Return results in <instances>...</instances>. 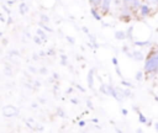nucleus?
<instances>
[{
  "mask_svg": "<svg viewBox=\"0 0 158 133\" xmlns=\"http://www.w3.org/2000/svg\"><path fill=\"white\" fill-rule=\"evenodd\" d=\"M158 71V48L151 49L144 60V73L154 74Z\"/></svg>",
  "mask_w": 158,
  "mask_h": 133,
  "instance_id": "f257e3e1",
  "label": "nucleus"
},
{
  "mask_svg": "<svg viewBox=\"0 0 158 133\" xmlns=\"http://www.w3.org/2000/svg\"><path fill=\"white\" fill-rule=\"evenodd\" d=\"M111 2H112V0H102V1H101V5H100L99 10L101 11V14H102V15L109 14V11H110V6H111Z\"/></svg>",
  "mask_w": 158,
  "mask_h": 133,
  "instance_id": "f03ea898",
  "label": "nucleus"
},
{
  "mask_svg": "<svg viewBox=\"0 0 158 133\" xmlns=\"http://www.w3.org/2000/svg\"><path fill=\"white\" fill-rule=\"evenodd\" d=\"M123 4L126 6H128L131 10H137L142 5L141 4V0H123Z\"/></svg>",
  "mask_w": 158,
  "mask_h": 133,
  "instance_id": "7ed1b4c3",
  "label": "nucleus"
},
{
  "mask_svg": "<svg viewBox=\"0 0 158 133\" xmlns=\"http://www.w3.org/2000/svg\"><path fill=\"white\" fill-rule=\"evenodd\" d=\"M2 113L5 117H12V116L17 115V110L14 106H5L2 108Z\"/></svg>",
  "mask_w": 158,
  "mask_h": 133,
  "instance_id": "20e7f679",
  "label": "nucleus"
},
{
  "mask_svg": "<svg viewBox=\"0 0 158 133\" xmlns=\"http://www.w3.org/2000/svg\"><path fill=\"white\" fill-rule=\"evenodd\" d=\"M138 11H139V15H141L142 17H147V16L151 14V7H149L147 4H142V5L139 6Z\"/></svg>",
  "mask_w": 158,
  "mask_h": 133,
  "instance_id": "39448f33",
  "label": "nucleus"
},
{
  "mask_svg": "<svg viewBox=\"0 0 158 133\" xmlns=\"http://www.w3.org/2000/svg\"><path fill=\"white\" fill-rule=\"evenodd\" d=\"M133 60H137V62H139V60H143L144 59V55H143V53L142 52H139V50H133L132 53H130L128 54Z\"/></svg>",
  "mask_w": 158,
  "mask_h": 133,
  "instance_id": "423d86ee",
  "label": "nucleus"
},
{
  "mask_svg": "<svg viewBox=\"0 0 158 133\" xmlns=\"http://www.w3.org/2000/svg\"><path fill=\"white\" fill-rule=\"evenodd\" d=\"M88 85L90 89H93L94 86V69H90L89 70V74H88Z\"/></svg>",
  "mask_w": 158,
  "mask_h": 133,
  "instance_id": "0eeeda50",
  "label": "nucleus"
},
{
  "mask_svg": "<svg viewBox=\"0 0 158 133\" xmlns=\"http://www.w3.org/2000/svg\"><path fill=\"white\" fill-rule=\"evenodd\" d=\"M90 12H91V15L94 16V18H95V20H98V21H100V20H101V15L99 14V9H98V7H91Z\"/></svg>",
  "mask_w": 158,
  "mask_h": 133,
  "instance_id": "6e6552de",
  "label": "nucleus"
},
{
  "mask_svg": "<svg viewBox=\"0 0 158 133\" xmlns=\"http://www.w3.org/2000/svg\"><path fill=\"white\" fill-rule=\"evenodd\" d=\"M115 38L116 39H125V38H127V32H125V31H116L115 32Z\"/></svg>",
  "mask_w": 158,
  "mask_h": 133,
  "instance_id": "1a4fd4ad",
  "label": "nucleus"
},
{
  "mask_svg": "<svg viewBox=\"0 0 158 133\" xmlns=\"http://www.w3.org/2000/svg\"><path fill=\"white\" fill-rule=\"evenodd\" d=\"M135 110H136L137 113H138V119H139V122H141V123H148V119L144 117V115H143L142 112H139L137 108H135Z\"/></svg>",
  "mask_w": 158,
  "mask_h": 133,
  "instance_id": "9d476101",
  "label": "nucleus"
},
{
  "mask_svg": "<svg viewBox=\"0 0 158 133\" xmlns=\"http://www.w3.org/2000/svg\"><path fill=\"white\" fill-rule=\"evenodd\" d=\"M101 1L102 0H89V2H90V5H91V7H100V5H101Z\"/></svg>",
  "mask_w": 158,
  "mask_h": 133,
  "instance_id": "9b49d317",
  "label": "nucleus"
},
{
  "mask_svg": "<svg viewBox=\"0 0 158 133\" xmlns=\"http://www.w3.org/2000/svg\"><path fill=\"white\" fill-rule=\"evenodd\" d=\"M27 11H28L27 5H26L25 2H21V4H20V12H21V14H26Z\"/></svg>",
  "mask_w": 158,
  "mask_h": 133,
  "instance_id": "f8f14e48",
  "label": "nucleus"
},
{
  "mask_svg": "<svg viewBox=\"0 0 158 133\" xmlns=\"http://www.w3.org/2000/svg\"><path fill=\"white\" fill-rule=\"evenodd\" d=\"M135 44L136 46H138V47H144V46H148L149 44V42L148 41H135Z\"/></svg>",
  "mask_w": 158,
  "mask_h": 133,
  "instance_id": "ddd939ff",
  "label": "nucleus"
},
{
  "mask_svg": "<svg viewBox=\"0 0 158 133\" xmlns=\"http://www.w3.org/2000/svg\"><path fill=\"white\" fill-rule=\"evenodd\" d=\"M37 34H38V36H40V37H41L43 41H46V39H47V37H46V33H44V32H43L41 28H38V30H37Z\"/></svg>",
  "mask_w": 158,
  "mask_h": 133,
  "instance_id": "4468645a",
  "label": "nucleus"
},
{
  "mask_svg": "<svg viewBox=\"0 0 158 133\" xmlns=\"http://www.w3.org/2000/svg\"><path fill=\"white\" fill-rule=\"evenodd\" d=\"M142 79H143V73H142V71H137V73H136V80L141 81Z\"/></svg>",
  "mask_w": 158,
  "mask_h": 133,
  "instance_id": "2eb2a0df",
  "label": "nucleus"
},
{
  "mask_svg": "<svg viewBox=\"0 0 158 133\" xmlns=\"http://www.w3.org/2000/svg\"><path fill=\"white\" fill-rule=\"evenodd\" d=\"M41 21H42V22H48V21H49V17L46 16V15H41Z\"/></svg>",
  "mask_w": 158,
  "mask_h": 133,
  "instance_id": "dca6fc26",
  "label": "nucleus"
},
{
  "mask_svg": "<svg viewBox=\"0 0 158 133\" xmlns=\"http://www.w3.org/2000/svg\"><path fill=\"white\" fill-rule=\"evenodd\" d=\"M60 58H62V60H60V63H62V65H67V57H65V55L63 54V55H62Z\"/></svg>",
  "mask_w": 158,
  "mask_h": 133,
  "instance_id": "f3484780",
  "label": "nucleus"
},
{
  "mask_svg": "<svg viewBox=\"0 0 158 133\" xmlns=\"http://www.w3.org/2000/svg\"><path fill=\"white\" fill-rule=\"evenodd\" d=\"M122 85H125V86H127V87H132V84L128 83V81H126V80H122Z\"/></svg>",
  "mask_w": 158,
  "mask_h": 133,
  "instance_id": "a211bd4d",
  "label": "nucleus"
},
{
  "mask_svg": "<svg viewBox=\"0 0 158 133\" xmlns=\"http://www.w3.org/2000/svg\"><path fill=\"white\" fill-rule=\"evenodd\" d=\"M111 62H112V64H114L115 66H116V65H118V62H117V58H115V57H114V58L111 59Z\"/></svg>",
  "mask_w": 158,
  "mask_h": 133,
  "instance_id": "6ab92c4d",
  "label": "nucleus"
},
{
  "mask_svg": "<svg viewBox=\"0 0 158 133\" xmlns=\"http://www.w3.org/2000/svg\"><path fill=\"white\" fill-rule=\"evenodd\" d=\"M35 42H36L37 44H41V43H42V39H40V37L37 36V37H35Z\"/></svg>",
  "mask_w": 158,
  "mask_h": 133,
  "instance_id": "aec40b11",
  "label": "nucleus"
},
{
  "mask_svg": "<svg viewBox=\"0 0 158 133\" xmlns=\"http://www.w3.org/2000/svg\"><path fill=\"white\" fill-rule=\"evenodd\" d=\"M121 113H122L123 116H127V113H128V111H127L126 108H122V110H121Z\"/></svg>",
  "mask_w": 158,
  "mask_h": 133,
  "instance_id": "412c9836",
  "label": "nucleus"
},
{
  "mask_svg": "<svg viewBox=\"0 0 158 133\" xmlns=\"http://www.w3.org/2000/svg\"><path fill=\"white\" fill-rule=\"evenodd\" d=\"M67 41H68V42H70V43H72V44H73V43H74V42H75V41H74V39H73V38H72V37H67Z\"/></svg>",
  "mask_w": 158,
  "mask_h": 133,
  "instance_id": "4be33fe9",
  "label": "nucleus"
},
{
  "mask_svg": "<svg viewBox=\"0 0 158 133\" xmlns=\"http://www.w3.org/2000/svg\"><path fill=\"white\" fill-rule=\"evenodd\" d=\"M40 73H41V74H46V73H47V69H46V68H42V69H40Z\"/></svg>",
  "mask_w": 158,
  "mask_h": 133,
  "instance_id": "5701e85b",
  "label": "nucleus"
},
{
  "mask_svg": "<svg viewBox=\"0 0 158 133\" xmlns=\"http://www.w3.org/2000/svg\"><path fill=\"white\" fill-rule=\"evenodd\" d=\"M86 105H88V107H89V108H94V107H93L91 101H86Z\"/></svg>",
  "mask_w": 158,
  "mask_h": 133,
  "instance_id": "b1692460",
  "label": "nucleus"
},
{
  "mask_svg": "<svg viewBox=\"0 0 158 133\" xmlns=\"http://www.w3.org/2000/svg\"><path fill=\"white\" fill-rule=\"evenodd\" d=\"M78 124H79V127H84L85 126V121H79Z\"/></svg>",
  "mask_w": 158,
  "mask_h": 133,
  "instance_id": "393cba45",
  "label": "nucleus"
},
{
  "mask_svg": "<svg viewBox=\"0 0 158 133\" xmlns=\"http://www.w3.org/2000/svg\"><path fill=\"white\" fill-rule=\"evenodd\" d=\"M57 113H58V115H60V116H63V117H64V112H63V111H62V110H57Z\"/></svg>",
  "mask_w": 158,
  "mask_h": 133,
  "instance_id": "a878e982",
  "label": "nucleus"
},
{
  "mask_svg": "<svg viewBox=\"0 0 158 133\" xmlns=\"http://www.w3.org/2000/svg\"><path fill=\"white\" fill-rule=\"evenodd\" d=\"M116 73H117V74L121 76V71H120V68H118V65H116Z\"/></svg>",
  "mask_w": 158,
  "mask_h": 133,
  "instance_id": "bb28decb",
  "label": "nucleus"
},
{
  "mask_svg": "<svg viewBox=\"0 0 158 133\" xmlns=\"http://www.w3.org/2000/svg\"><path fill=\"white\" fill-rule=\"evenodd\" d=\"M47 53H48V54H51V55H53V54H54V50H53V49H49Z\"/></svg>",
  "mask_w": 158,
  "mask_h": 133,
  "instance_id": "cd10ccee",
  "label": "nucleus"
},
{
  "mask_svg": "<svg viewBox=\"0 0 158 133\" xmlns=\"http://www.w3.org/2000/svg\"><path fill=\"white\" fill-rule=\"evenodd\" d=\"M154 128H156V131L158 132V123H154Z\"/></svg>",
  "mask_w": 158,
  "mask_h": 133,
  "instance_id": "c85d7f7f",
  "label": "nucleus"
},
{
  "mask_svg": "<svg viewBox=\"0 0 158 133\" xmlns=\"http://www.w3.org/2000/svg\"><path fill=\"white\" fill-rule=\"evenodd\" d=\"M151 1H152V2H154V4L158 6V0H151Z\"/></svg>",
  "mask_w": 158,
  "mask_h": 133,
  "instance_id": "c756f323",
  "label": "nucleus"
},
{
  "mask_svg": "<svg viewBox=\"0 0 158 133\" xmlns=\"http://www.w3.org/2000/svg\"><path fill=\"white\" fill-rule=\"evenodd\" d=\"M53 76H54V79H58V74H57V73H54Z\"/></svg>",
  "mask_w": 158,
  "mask_h": 133,
  "instance_id": "7c9ffc66",
  "label": "nucleus"
},
{
  "mask_svg": "<svg viewBox=\"0 0 158 133\" xmlns=\"http://www.w3.org/2000/svg\"><path fill=\"white\" fill-rule=\"evenodd\" d=\"M72 102H73V103H78V100H75V99H73V100H72Z\"/></svg>",
  "mask_w": 158,
  "mask_h": 133,
  "instance_id": "2f4dec72",
  "label": "nucleus"
}]
</instances>
